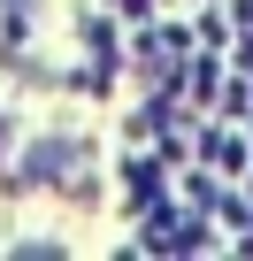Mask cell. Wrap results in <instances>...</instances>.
<instances>
[{"mask_svg": "<svg viewBox=\"0 0 253 261\" xmlns=\"http://www.w3.org/2000/svg\"><path fill=\"white\" fill-rule=\"evenodd\" d=\"M0 154H8V123H0Z\"/></svg>", "mask_w": 253, "mask_h": 261, "instance_id": "6da1fadb", "label": "cell"}]
</instances>
